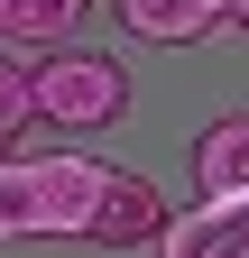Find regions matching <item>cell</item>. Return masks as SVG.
I'll use <instances>...</instances> for the list:
<instances>
[{
	"label": "cell",
	"instance_id": "6da1fadb",
	"mask_svg": "<svg viewBox=\"0 0 249 258\" xmlns=\"http://www.w3.org/2000/svg\"><path fill=\"white\" fill-rule=\"evenodd\" d=\"M102 157L46 148V157H0V240H83Z\"/></svg>",
	"mask_w": 249,
	"mask_h": 258
},
{
	"label": "cell",
	"instance_id": "7a4b0ae2",
	"mask_svg": "<svg viewBox=\"0 0 249 258\" xmlns=\"http://www.w3.org/2000/svg\"><path fill=\"white\" fill-rule=\"evenodd\" d=\"M130 111V64L92 46H46L28 74V120L37 129H111Z\"/></svg>",
	"mask_w": 249,
	"mask_h": 258
},
{
	"label": "cell",
	"instance_id": "3957f363",
	"mask_svg": "<svg viewBox=\"0 0 249 258\" xmlns=\"http://www.w3.org/2000/svg\"><path fill=\"white\" fill-rule=\"evenodd\" d=\"M157 231H166V194L148 184L139 166H102V194H92L83 240L92 249H139V240H157Z\"/></svg>",
	"mask_w": 249,
	"mask_h": 258
},
{
	"label": "cell",
	"instance_id": "277c9868",
	"mask_svg": "<svg viewBox=\"0 0 249 258\" xmlns=\"http://www.w3.org/2000/svg\"><path fill=\"white\" fill-rule=\"evenodd\" d=\"M157 258H249V194H222V203L166 212Z\"/></svg>",
	"mask_w": 249,
	"mask_h": 258
},
{
	"label": "cell",
	"instance_id": "5b68a950",
	"mask_svg": "<svg viewBox=\"0 0 249 258\" xmlns=\"http://www.w3.org/2000/svg\"><path fill=\"white\" fill-rule=\"evenodd\" d=\"M194 184H203V203H222V194H249V111L212 120L203 139H194Z\"/></svg>",
	"mask_w": 249,
	"mask_h": 258
},
{
	"label": "cell",
	"instance_id": "8992f818",
	"mask_svg": "<svg viewBox=\"0 0 249 258\" xmlns=\"http://www.w3.org/2000/svg\"><path fill=\"white\" fill-rule=\"evenodd\" d=\"M120 10V28L130 37H148V46H194V37H212L222 28V10L212 0H111Z\"/></svg>",
	"mask_w": 249,
	"mask_h": 258
},
{
	"label": "cell",
	"instance_id": "52a82bcc",
	"mask_svg": "<svg viewBox=\"0 0 249 258\" xmlns=\"http://www.w3.org/2000/svg\"><path fill=\"white\" fill-rule=\"evenodd\" d=\"M92 0H0V37L10 46H74Z\"/></svg>",
	"mask_w": 249,
	"mask_h": 258
},
{
	"label": "cell",
	"instance_id": "ba28073f",
	"mask_svg": "<svg viewBox=\"0 0 249 258\" xmlns=\"http://www.w3.org/2000/svg\"><path fill=\"white\" fill-rule=\"evenodd\" d=\"M19 129H37V120H28V74L0 55V157H10V139H19Z\"/></svg>",
	"mask_w": 249,
	"mask_h": 258
},
{
	"label": "cell",
	"instance_id": "9c48e42d",
	"mask_svg": "<svg viewBox=\"0 0 249 258\" xmlns=\"http://www.w3.org/2000/svg\"><path fill=\"white\" fill-rule=\"evenodd\" d=\"M222 19H240V28H249V0H231V10H222Z\"/></svg>",
	"mask_w": 249,
	"mask_h": 258
},
{
	"label": "cell",
	"instance_id": "30bf717a",
	"mask_svg": "<svg viewBox=\"0 0 249 258\" xmlns=\"http://www.w3.org/2000/svg\"><path fill=\"white\" fill-rule=\"evenodd\" d=\"M212 10H231V0H212Z\"/></svg>",
	"mask_w": 249,
	"mask_h": 258
}]
</instances>
